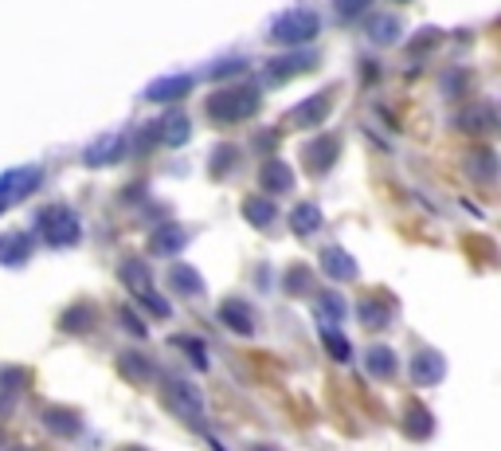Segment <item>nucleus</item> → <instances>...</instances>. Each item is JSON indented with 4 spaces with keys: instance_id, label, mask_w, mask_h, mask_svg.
<instances>
[{
    "instance_id": "1",
    "label": "nucleus",
    "mask_w": 501,
    "mask_h": 451,
    "mask_svg": "<svg viewBox=\"0 0 501 451\" xmlns=\"http://www.w3.org/2000/svg\"><path fill=\"white\" fill-rule=\"evenodd\" d=\"M251 107H254V95H251V91H235V95L212 99V115H215V118H239V115H247Z\"/></svg>"
},
{
    "instance_id": "2",
    "label": "nucleus",
    "mask_w": 501,
    "mask_h": 451,
    "mask_svg": "<svg viewBox=\"0 0 501 451\" xmlns=\"http://www.w3.org/2000/svg\"><path fill=\"white\" fill-rule=\"evenodd\" d=\"M43 236L51 243H71L74 236H79V224H74L71 212H51L43 220Z\"/></svg>"
},
{
    "instance_id": "3",
    "label": "nucleus",
    "mask_w": 501,
    "mask_h": 451,
    "mask_svg": "<svg viewBox=\"0 0 501 451\" xmlns=\"http://www.w3.org/2000/svg\"><path fill=\"white\" fill-rule=\"evenodd\" d=\"M314 32H317V16H306V12L290 16V20H282L278 28H274L278 40H306V36H314Z\"/></svg>"
},
{
    "instance_id": "4",
    "label": "nucleus",
    "mask_w": 501,
    "mask_h": 451,
    "mask_svg": "<svg viewBox=\"0 0 501 451\" xmlns=\"http://www.w3.org/2000/svg\"><path fill=\"white\" fill-rule=\"evenodd\" d=\"M220 318H223V322H228V326H235V330H239V334H251V330H254V318H251V314H247V310H243L239 303H228V306L220 310Z\"/></svg>"
},
{
    "instance_id": "5",
    "label": "nucleus",
    "mask_w": 501,
    "mask_h": 451,
    "mask_svg": "<svg viewBox=\"0 0 501 451\" xmlns=\"http://www.w3.org/2000/svg\"><path fill=\"white\" fill-rule=\"evenodd\" d=\"M415 381H423V384H427V381H439V373H442V361H439V357H434V353H419V357H415Z\"/></svg>"
},
{
    "instance_id": "6",
    "label": "nucleus",
    "mask_w": 501,
    "mask_h": 451,
    "mask_svg": "<svg viewBox=\"0 0 501 451\" xmlns=\"http://www.w3.org/2000/svg\"><path fill=\"white\" fill-rule=\"evenodd\" d=\"M325 271L333 279H348V275H353V259L341 256V251H325Z\"/></svg>"
},
{
    "instance_id": "7",
    "label": "nucleus",
    "mask_w": 501,
    "mask_h": 451,
    "mask_svg": "<svg viewBox=\"0 0 501 451\" xmlns=\"http://www.w3.org/2000/svg\"><path fill=\"white\" fill-rule=\"evenodd\" d=\"M392 365H395V357H392V350H384V345L368 353V369L380 373V377H392Z\"/></svg>"
},
{
    "instance_id": "8",
    "label": "nucleus",
    "mask_w": 501,
    "mask_h": 451,
    "mask_svg": "<svg viewBox=\"0 0 501 451\" xmlns=\"http://www.w3.org/2000/svg\"><path fill=\"white\" fill-rule=\"evenodd\" d=\"M325 345L333 350V357H341V361L348 357V342H341V337H337V330H325Z\"/></svg>"
},
{
    "instance_id": "9",
    "label": "nucleus",
    "mask_w": 501,
    "mask_h": 451,
    "mask_svg": "<svg viewBox=\"0 0 501 451\" xmlns=\"http://www.w3.org/2000/svg\"><path fill=\"white\" fill-rule=\"evenodd\" d=\"M176 287L181 290H200V279H196L188 267H176Z\"/></svg>"
},
{
    "instance_id": "10",
    "label": "nucleus",
    "mask_w": 501,
    "mask_h": 451,
    "mask_svg": "<svg viewBox=\"0 0 501 451\" xmlns=\"http://www.w3.org/2000/svg\"><path fill=\"white\" fill-rule=\"evenodd\" d=\"M314 224H317V212L306 204V209H301V212L294 216V228H298V232H306V228H314Z\"/></svg>"
},
{
    "instance_id": "11",
    "label": "nucleus",
    "mask_w": 501,
    "mask_h": 451,
    "mask_svg": "<svg viewBox=\"0 0 501 451\" xmlns=\"http://www.w3.org/2000/svg\"><path fill=\"white\" fill-rule=\"evenodd\" d=\"M337 4H341V12H356V8H361L364 0H337Z\"/></svg>"
},
{
    "instance_id": "12",
    "label": "nucleus",
    "mask_w": 501,
    "mask_h": 451,
    "mask_svg": "<svg viewBox=\"0 0 501 451\" xmlns=\"http://www.w3.org/2000/svg\"><path fill=\"white\" fill-rule=\"evenodd\" d=\"M16 451H20V447H16Z\"/></svg>"
}]
</instances>
